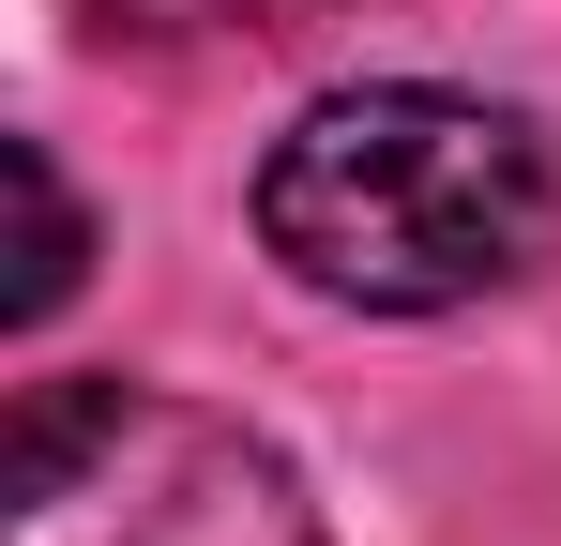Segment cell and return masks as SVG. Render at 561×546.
Wrapping results in <instances>:
<instances>
[{
  "mask_svg": "<svg viewBox=\"0 0 561 546\" xmlns=\"http://www.w3.org/2000/svg\"><path fill=\"white\" fill-rule=\"evenodd\" d=\"M274 15H319V0H274Z\"/></svg>",
  "mask_w": 561,
  "mask_h": 546,
  "instance_id": "4",
  "label": "cell"
},
{
  "mask_svg": "<svg viewBox=\"0 0 561 546\" xmlns=\"http://www.w3.org/2000/svg\"><path fill=\"white\" fill-rule=\"evenodd\" d=\"M547 213H561L547 137L516 106H485V91H440V77L334 91L259 168V243L319 304H365V319L485 304L501 273H531Z\"/></svg>",
  "mask_w": 561,
  "mask_h": 546,
  "instance_id": "1",
  "label": "cell"
},
{
  "mask_svg": "<svg viewBox=\"0 0 561 546\" xmlns=\"http://www.w3.org/2000/svg\"><path fill=\"white\" fill-rule=\"evenodd\" d=\"M0 546H334L304 470L152 379H31L0 441Z\"/></svg>",
  "mask_w": 561,
  "mask_h": 546,
  "instance_id": "2",
  "label": "cell"
},
{
  "mask_svg": "<svg viewBox=\"0 0 561 546\" xmlns=\"http://www.w3.org/2000/svg\"><path fill=\"white\" fill-rule=\"evenodd\" d=\"M15 197H31V273H15V334L31 319H61V288H77V197L46 168V137H15Z\"/></svg>",
  "mask_w": 561,
  "mask_h": 546,
  "instance_id": "3",
  "label": "cell"
}]
</instances>
